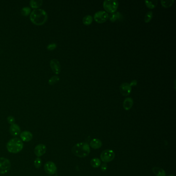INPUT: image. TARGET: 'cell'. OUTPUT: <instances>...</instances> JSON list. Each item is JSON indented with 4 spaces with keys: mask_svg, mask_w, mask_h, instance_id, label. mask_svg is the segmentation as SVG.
<instances>
[{
    "mask_svg": "<svg viewBox=\"0 0 176 176\" xmlns=\"http://www.w3.org/2000/svg\"><path fill=\"white\" fill-rule=\"evenodd\" d=\"M30 20L33 23L40 25L44 24L48 19V14L44 9L41 8L34 9L30 13Z\"/></svg>",
    "mask_w": 176,
    "mask_h": 176,
    "instance_id": "6da1fadb",
    "label": "cell"
},
{
    "mask_svg": "<svg viewBox=\"0 0 176 176\" xmlns=\"http://www.w3.org/2000/svg\"><path fill=\"white\" fill-rule=\"evenodd\" d=\"M72 152L76 157L84 158L88 156L90 149L88 143L84 142L76 143L72 148Z\"/></svg>",
    "mask_w": 176,
    "mask_h": 176,
    "instance_id": "7a4b0ae2",
    "label": "cell"
},
{
    "mask_svg": "<svg viewBox=\"0 0 176 176\" xmlns=\"http://www.w3.org/2000/svg\"><path fill=\"white\" fill-rule=\"evenodd\" d=\"M23 143L21 139L13 138L10 139L7 143L6 148L8 152L17 153L23 149Z\"/></svg>",
    "mask_w": 176,
    "mask_h": 176,
    "instance_id": "3957f363",
    "label": "cell"
},
{
    "mask_svg": "<svg viewBox=\"0 0 176 176\" xmlns=\"http://www.w3.org/2000/svg\"><path fill=\"white\" fill-rule=\"evenodd\" d=\"M119 3L116 0H105L103 2V7L105 11L110 13H115L118 7Z\"/></svg>",
    "mask_w": 176,
    "mask_h": 176,
    "instance_id": "277c9868",
    "label": "cell"
},
{
    "mask_svg": "<svg viewBox=\"0 0 176 176\" xmlns=\"http://www.w3.org/2000/svg\"><path fill=\"white\" fill-rule=\"evenodd\" d=\"M115 152L111 149L105 150L100 155V159L105 163H109L113 161L115 158Z\"/></svg>",
    "mask_w": 176,
    "mask_h": 176,
    "instance_id": "5b68a950",
    "label": "cell"
},
{
    "mask_svg": "<svg viewBox=\"0 0 176 176\" xmlns=\"http://www.w3.org/2000/svg\"><path fill=\"white\" fill-rule=\"evenodd\" d=\"M11 167V163L8 159L0 158V174H5L9 172Z\"/></svg>",
    "mask_w": 176,
    "mask_h": 176,
    "instance_id": "8992f818",
    "label": "cell"
},
{
    "mask_svg": "<svg viewBox=\"0 0 176 176\" xmlns=\"http://www.w3.org/2000/svg\"><path fill=\"white\" fill-rule=\"evenodd\" d=\"M109 13L105 11H99L94 14V19L96 22L102 23L107 21L109 19Z\"/></svg>",
    "mask_w": 176,
    "mask_h": 176,
    "instance_id": "52a82bcc",
    "label": "cell"
},
{
    "mask_svg": "<svg viewBox=\"0 0 176 176\" xmlns=\"http://www.w3.org/2000/svg\"><path fill=\"white\" fill-rule=\"evenodd\" d=\"M44 170L47 174L52 175L57 172V166L52 161H49L44 165Z\"/></svg>",
    "mask_w": 176,
    "mask_h": 176,
    "instance_id": "ba28073f",
    "label": "cell"
},
{
    "mask_svg": "<svg viewBox=\"0 0 176 176\" xmlns=\"http://www.w3.org/2000/svg\"><path fill=\"white\" fill-rule=\"evenodd\" d=\"M120 91L121 94L124 96H128L132 91V87L128 83H123L119 87Z\"/></svg>",
    "mask_w": 176,
    "mask_h": 176,
    "instance_id": "9c48e42d",
    "label": "cell"
},
{
    "mask_svg": "<svg viewBox=\"0 0 176 176\" xmlns=\"http://www.w3.org/2000/svg\"><path fill=\"white\" fill-rule=\"evenodd\" d=\"M50 67L52 69L53 71L55 74H58L61 72V65L59 61L57 59H53L50 61Z\"/></svg>",
    "mask_w": 176,
    "mask_h": 176,
    "instance_id": "30bf717a",
    "label": "cell"
},
{
    "mask_svg": "<svg viewBox=\"0 0 176 176\" xmlns=\"http://www.w3.org/2000/svg\"><path fill=\"white\" fill-rule=\"evenodd\" d=\"M47 147L44 144H39L35 147L34 149V153L35 155L38 157H40L46 153Z\"/></svg>",
    "mask_w": 176,
    "mask_h": 176,
    "instance_id": "8fae6325",
    "label": "cell"
},
{
    "mask_svg": "<svg viewBox=\"0 0 176 176\" xmlns=\"http://www.w3.org/2000/svg\"><path fill=\"white\" fill-rule=\"evenodd\" d=\"M21 140L24 142H28L33 139V135L32 133L28 131H24L20 133Z\"/></svg>",
    "mask_w": 176,
    "mask_h": 176,
    "instance_id": "7c38bea8",
    "label": "cell"
},
{
    "mask_svg": "<svg viewBox=\"0 0 176 176\" xmlns=\"http://www.w3.org/2000/svg\"><path fill=\"white\" fill-rule=\"evenodd\" d=\"M9 132L12 136H17L21 133V129L17 124H11L9 128Z\"/></svg>",
    "mask_w": 176,
    "mask_h": 176,
    "instance_id": "4fadbf2b",
    "label": "cell"
},
{
    "mask_svg": "<svg viewBox=\"0 0 176 176\" xmlns=\"http://www.w3.org/2000/svg\"><path fill=\"white\" fill-rule=\"evenodd\" d=\"M133 105V99L131 97H127L124 100L123 107L126 111L130 110Z\"/></svg>",
    "mask_w": 176,
    "mask_h": 176,
    "instance_id": "5bb4252c",
    "label": "cell"
},
{
    "mask_svg": "<svg viewBox=\"0 0 176 176\" xmlns=\"http://www.w3.org/2000/svg\"><path fill=\"white\" fill-rule=\"evenodd\" d=\"M102 141L100 139H92L90 143V146L91 148H94L95 149H97L100 148L102 146Z\"/></svg>",
    "mask_w": 176,
    "mask_h": 176,
    "instance_id": "9a60e30c",
    "label": "cell"
},
{
    "mask_svg": "<svg viewBox=\"0 0 176 176\" xmlns=\"http://www.w3.org/2000/svg\"><path fill=\"white\" fill-rule=\"evenodd\" d=\"M152 172L156 176H166L165 170L158 167H154L153 168Z\"/></svg>",
    "mask_w": 176,
    "mask_h": 176,
    "instance_id": "2e32d148",
    "label": "cell"
},
{
    "mask_svg": "<svg viewBox=\"0 0 176 176\" xmlns=\"http://www.w3.org/2000/svg\"><path fill=\"white\" fill-rule=\"evenodd\" d=\"M122 15L119 12H115L114 13H111L110 16H109V18L112 22H115L116 20L120 19L122 18Z\"/></svg>",
    "mask_w": 176,
    "mask_h": 176,
    "instance_id": "e0dca14e",
    "label": "cell"
},
{
    "mask_svg": "<svg viewBox=\"0 0 176 176\" xmlns=\"http://www.w3.org/2000/svg\"><path fill=\"white\" fill-rule=\"evenodd\" d=\"M30 6L34 8H38L42 4V0H31L30 2Z\"/></svg>",
    "mask_w": 176,
    "mask_h": 176,
    "instance_id": "ac0fdd59",
    "label": "cell"
},
{
    "mask_svg": "<svg viewBox=\"0 0 176 176\" xmlns=\"http://www.w3.org/2000/svg\"><path fill=\"white\" fill-rule=\"evenodd\" d=\"M82 21L83 23L85 25H90L93 22V17L92 16L87 15L83 17Z\"/></svg>",
    "mask_w": 176,
    "mask_h": 176,
    "instance_id": "d6986e66",
    "label": "cell"
},
{
    "mask_svg": "<svg viewBox=\"0 0 176 176\" xmlns=\"http://www.w3.org/2000/svg\"><path fill=\"white\" fill-rule=\"evenodd\" d=\"M145 4L149 8H154L155 7H156L158 4V1L157 0H152V1H148L146 0L145 1Z\"/></svg>",
    "mask_w": 176,
    "mask_h": 176,
    "instance_id": "ffe728a7",
    "label": "cell"
},
{
    "mask_svg": "<svg viewBox=\"0 0 176 176\" xmlns=\"http://www.w3.org/2000/svg\"><path fill=\"white\" fill-rule=\"evenodd\" d=\"M101 164V162L100 159L98 158H94L90 161V164L91 166L94 168H98L100 166Z\"/></svg>",
    "mask_w": 176,
    "mask_h": 176,
    "instance_id": "44dd1931",
    "label": "cell"
},
{
    "mask_svg": "<svg viewBox=\"0 0 176 176\" xmlns=\"http://www.w3.org/2000/svg\"><path fill=\"white\" fill-rule=\"evenodd\" d=\"M175 1L174 0H161V4L165 8H168L171 6L173 4Z\"/></svg>",
    "mask_w": 176,
    "mask_h": 176,
    "instance_id": "7402d4cb",
    "label": "cell"
},
{
    "mask_svg": "<svg viewBox=\"0 0 176 176\" xmlns=\"http://www.w3.org/2000/svg\"><path fill=\"white\" fill-rule=\"evenodd\" d=\"M153 17V12L151 11H149L146 13L144 17V21L146 23L150 22L151 20L152 19Z\"/></svg>",
    "mask_w": 176,
    "mask_h": 176,
    "instance_id": "603a6c76",
    "label": "cell"
},
{
    "mask_svg": "<svg viewBox=\"0 0 176 176\" xmlns=\"http://www.w3.org/2000/svg\"><path fill=\"white\" fill-rule=\"evenodd\" d=\"M59 80V78L57 76H52L51 78L49 80V84L50 85H53L55 83L58 82Z\"/></svg>",
    "mask_w": 176,
    "mask_h": 176,
    "instance_id": "cb8c5ba5",
    "label": "cell"
},
{
    "mask_svg": "<svg viewBox=\"0 0 176 176\" xmlns=\"http://www.w3.org/2000/svg\"><path fill=\"white\" fill-rule=\"evenodd\" d=\"M30 9L29 7H24L21 9V13L23 16L28 15L30 13Z\"/></svg>",
    "mask_w": 176,
    "mask_h": 176,
    "instance_id": "d4e9b609",
    "label": "cell"
},
{
    "mask_svg": "<svg viewBox=\"0 0 176 176\" xmlns=\"http://www.w3.org/2000/svg\"><path fill=\"white\" fill-rule=\"evenodd\" d=\"M34 164L35 168H40L41 164H42V161H41V159L39 158H37L35 159Z\"/></svg>",
    "mask_w": 176,
    "mask_h": 176,
    "instance_id": "484cf974",
    "label": "cell"
},
{
    "mask_svg": "<svg viewBox=\"0 0 176 176\" xmlns=\"http://www.w3.org/2000/svg\"><path fill=\"white\" fill-rule=\"evenodd\" d=\"M57 44H55V43H51V44L48 45V46H47V49H48V50H53L57 48Z\"/></svg>",
    "mask_w": 176,
    "mask_h": 176,
    "instance_id": "4316f807",
    "label": "cell"
},
{
    "mask_svg": "<svg viewBox=\"0 0 176 176\" xmlns=\"http://www.w3.org/2000/svg\"><path fill=\"white\" fill-rule=\"evenodd\" d=\"M7 122H8L9 124H11V125L13 124H15V118L13 117V116H9L7 117Z\"/></svg>",
    "mask_w": 176,
    "mask_h": 176,
    "instance_id": "83f0119b",
    "label": "cell"
},
{
    "mask_svg": "<svg viewBox=\"0 0 176 176\" xmlns=\"http://www.w3.org/2000/svg\"><path fill=\"white\" fill-rule=\"evenodd\" d=\"M137 84V81L136 80H133L132 81H131L130 83V85L132 87L133 86H136Z\"/></svg>",
    "mask_w": 176,
    "mask_h": 176,
    "instance_id": "f1b7e54d",
    "label": "cell"
},
{
    "mask_svg": "<svg viewBox=\"0 0 176 176\" xmlns=\"http://www.w3.org/2000/svg\"><path fill=\"white\" fill-rule=\"evenodd\" d=\"M107 164L106 163L103 164L102 166H101V170H103V172H105L107 170Z\"/></svg>",
    "mask_w": 176,
    "mask_h": 176,
    "instance_id": "f546056e",
    "label": "cell"
},
{
    "mask_svg": "<svg viewBox=\"0 0 176 176\" xmlns=\"http://www.w3.org/2000/svg\"><path fill=\"white\" fill-rule=\"evenodd\" d=\"M174 176V175H170V176Z\"/></svg>",
    "mask_w": 176,
    "mask_h": 176,
    "instance_id": "4dcf8cb0",
    "label": "cell"
}]
</instances>
